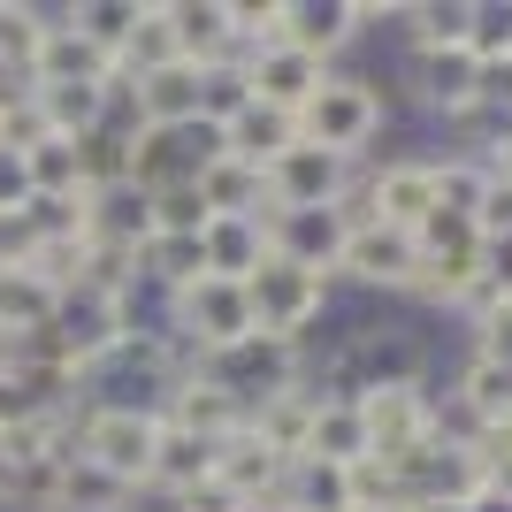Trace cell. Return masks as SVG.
<instances>
[{
	"mask_svg": "<svg viewBox=\"0 0 512 512\" xmlns=\"http://www.w3.org/2000/svg\"><path fill=\"white\" fill-rule=\"evenodd\" d=\"M474 237H512V184H490V199L474 207Z\"/></svg>",
	"mask_w": 512,
	"mask_h": 512,
	"instance_id": "39",
	"label": "cell"
},
{
	"mask_svg": "<svg viewBox=\"0 0 512 512\" xmlns=\"http://www.w3.org/2000/svg\"><path fill=\"white\" fill-rule=\"evenodd\" d=\"M360 222L421 237L436 222V161L428 153H375L360 169Z\"/></svg>",
	"mask_w": 512,
	"mask_h": 512,
	"instance_id": "5",
	"label": "cell"
},
{
	"mask_svg": "<svg viewBox=\"0 0 512 512\" xmlns=\"http://www.w3.org/2000/svg\"><path fill=\"white\" fill-rule=\"evenodd\" d=\"M31 253H39V230H31V214H23V207H0V268H23Z\"/></svg>",
	"mask_w": 512,
	"mask_h": 512,
	"instance_id": "38",
	"label": "cell"
},
{
	"mask_svg": "<svg viewBox=\"0 0 512 512\" xmlns=\"http://www.w3.org/2000/svg\"><path fill=\"white\" fill-rule=\"evenodd\" d=\"M276 497H283V512H352V474L321 467V459H291Z\"/></svg>",
	"mask_w": 512,
	"mask_h": 512,
	"instance_id": "28",
	"label": "cell"
},
{
	"mask_svg": "<svg viewBox=\"0 0 512 512\" xmlns=\"http://www.w3.org/2000/svg\"><path fill=\"white\" fill-rule=\"evenodd\" d=\"M161 428H184V436H199V444H230L237 428H245V406L237 398H222V390L207 383V375H176V390L161 398Z\"/></svg>",
	"mask_w": 512,
	"mask_h": 512,
	"instance_id": "12",
	"label": "cell"
},
{
	"mask_svg": "<svg viewBox=\"0 0 512 512\" xmlns=\"http://www.w3.org/2000/svg\"><path fill=\"white\" fill-rule=\"evenodd\" d=\"M214 482V444L184 436V428H161V451H153L146 467V505H176V497H192Z\"/></svg>",
	"mask_w": 512,
	"mask_h": 512,
	"instance_id": "19",
	"label": "cell"
},
{
	"mask_svg": "<svg viewBox=\"0 0 512 512\" xmlns=\"http://www.w3.org/2000/svg\"><path fill=\"white\" fill-rule=\"evenodd\" d=\"M413 276H421V245L406 230H383V222H352L344 237V260H337V283L367 306H406Z\"/></svg>",
	"mask_w": 512,
	"mask_h": 512,
	"instance_id": "6",
	"label": "cell"
},
{
	"mask_svg": "<svg viewBox=\"0 0 512 512\" xmlns=\"http://www.w3.org/2000/svg\"><path fill=\"white\" fill-rule=\"evenodd\" d=\"M192 375H207L222 398H237V406L253 413V406H268L276 390H291V383H306V352L299 344H283V337H245V344H222V352H199L192 360Z\"/></svg>",
	"mask_w": 512,
	"mask_h": 512,
	"instance_id": "4",
	"label": "cell"
},
{
	"mask_svg": "<svg viewBox=\"0 0 512 512\" xmlns=\"http://www.w3.org/2000/svg\"><path fill=\"white\" fill-rule=\"evenodd\" d=\"M54 344H62V360L77 367V375H92V367L123 344V314H115V291H92V283H77V291H62V306H54Z\"/></svg>",
	"mask_w": 512,
	"mask_h": 512,
	"instance_id": "10",
	"label": "cell"
},
{
	"mask_svg": "<svg viewBox=\"0 0 512 512\" xmlns=\"http://www.w3.org/2000/svg\"><path fill=\"white\" fill-rule=\"evenodd\" d=\"M161 451V413H123V406H77L69 421V459H92L100 474L130 482L146 497V467Z\"/></svg>",
	"mask_w": 512,
	"mask_h": 512,
	"instance_id": "3",
	"label": "cell"
},
{
	"mask_svg": "<svg viewBox=\"0 0 512 512\" xmlns=\"http://www.w3.org/2000/svg\"><path fill=\"white\" fill-rule=\"evenodd\" d=\"M474 512H512V497L505 490H482V497H474Z\"/></svg>",
	"mask_w": 512,
	"mask_h": 512,
	"instance_id": "43",
	"label": "cell"
},
{
	"mask_svg": "<svg viewBox=\"0 0 512 512\" xmlns=\"http://www.w3.org/2000/svg\"><path fill=\"white\" fill-rule=\"evenodd\" d=\"M451 398H459V406H467V421L482 428V436H490V428H512V367H490V360H459L451 367Z\"/></svg>",
	"mask_w": 512,
	"mask_h": 512,
	"instance_id": "23",
	"label": "cell"
},
{
	"mask_svg": "<svg viewBox=\"0 0 512 512\" xmlns=\"http://www.w3.org/2000/svg\"><path fill=\"white\" fill-rule=\"evenodd\" d=\"M367 451H375V436H367L360 406H352V398H329V390H321L314 428H306V459H321V467H360Z\"/></svg>",
	"mask_w": 512,
	"mask_h": 512,
	"instance_id": "22",
	"label": "cell"
},
{
	"mask_svg": "<svg viewBox=\"0 0 512 512\" xmlns=\"http://www.w3.org/2000/svg\"><path fill=\"white\" fill-rule=\"evenodd\" d=\"M352 222L360 207H268V253L291 268H314V276H337Z\"/></svg>",
	"mask_w": 512,
	"mask_h": 512,
	"instance_id": "7",
	"label": "cell"
},
{
	"mask_svg": "<svg viewBox=\"0 0 512 512\" xmlns=\"http://www.w3.org/2000/svg\"><path fill=\"white\" fill-rule=\"evenodd\" d=\"M169 16V39L184 62H237V23H230V0H161Z\"/></svg>",
	"mask_w": 512,
	"mask_h": 512,
	"instance_id": "16",
	"label": "cell"
},
{
	"mask_svg": "<svg viewBox=\"0 0 512 512\" xmlns=\"http://www.w3.org/2000/svg\"><path fill=\"white\" fill-rule=\"evenodd\" d=\"M482 283L497 299H512V237H482Z\"/></svg>",
	"mask_w": 512,
	"mask_h": 512,
	"instance_id": "40",
	"label": "cell"
},
{
	"mask_svg": "<svg viewBox=\"0 0 512 512\" xmlns=\"http://www.w3.org/2000/svg\"><path fill=\"white\" fill-rule=\"evenodd\" d=\"M474 115H482V123H512V62L474 69Z\"/></svg>",
	"mask_w": 512,
	"mask_h": 512,
	"instance_id": "37",
	"label": "cell"
},
{
	"mask_svg": "<svg viewBox=\"0 0 512 512\" xmlns=\"http://www.w3.org/2000/svg\"><path fill=\"white\" fill-rule=\"evenodd\" d=\"M161 512H237V497L222 490V482H207V490H192V497H176V505H161Z\"/></svg>",
	"mask_w": 512,
	"mask_h": 512,
	"instance_id": "41",
	"label": "cell"
},
{
	"mask_svg": "<svg viewBox=\"0 0 512 512\" xmlns=\"http://www.w3.org/2000/svg\"><path fill=\"white\" fill-rule=\"evenodd\" d=\"M46 512H146V497L130 482H115V474H100L92 459H69L54 497H46Z\"/></svg>",
	"mask_w": 512,
	"mask_h": 512,
	"instance_id": "25",
	"label": "cell"
},
{
	"mask_svg": "<svg viewBox=\"0 0 512 512\" xmlns=\"http://www.w3.org/2000/svg\"><path fill=\"white\" fill-rule=\"evenodd\" d=\"M283 474H291V459H276V451L260 444L253 428H237L230 444H214V482L237 497V505H260V497L283 490Z\"/></svg>",
	"mask_w": 512,
	"mask_h": 512,
	"instance_id": "18",
	"label": "cell"
},
{
	"mask_svg": "<svg viewBox=\"0 0 512 512\" xmlns=\"http://www.w3.org/2000/svg\"><path fill=\"white\" fill-rule=\"evenodd\" d=\"M260 176H268V207H360V169L321 146H291Z\"/></svg>",
	"mask_w": 512,
	"mask_h": 512,
	"instance_id": "8",
	"label": "cell"
},
{
	"mask_svg": "<svg viewBox=\"0 0 512 512\" xmlns=\"http://www.w3.org/2000/svg\"><path fill=\"white\" fill-rule=\"evenodd\" d=\"M115 77H123V62H115V54H100L85 31H69L62 8H54V23H46V46H39V69H31V85H115Z\"/></svg>",
	"mask_w": 512,
	"mask_h": 512,
	"instance_id": "15",
	"label": "cell"
},
{
	"mask_svg": "<svg viewBox=\"0 0 512 512\" xmlns=\"http://www.w3.org/2000/svg\"><path fill=\"white\" fill-rule=\"evenodd\" d=\"M467 54L474 62H512V0H474L467 8Z\"/></svg>",
	"mask_w": 512,
	"mask_h": 512,
	"instance_id": "34",
	"label": "cell"
},
{
	"mask_svg": "<svg viewBox=\"0 0 512 512\" xmlns=\"http://www.w3.org/2000/svg\"><path fill=\"white\" fill-rule=\"evenodd\" d=\"M245 306H253L260 337L306 344L321 321H329V306H337V276H314V268H291V260L268 253V268L245 276Z\"/></svg>",
	"mask_w": 512,
	"mask_h": 512,
	"instance_id": "2",
	"label": "cell"
},
{
	"mask_svg": "<svg viewBox=\"0 0 512 512\" xmlns=\"http://www.w3.org/2000/svg\"><path fill=\"white\" fill-rule=\"evenodd\" d=\"M314 406H321V390H314V383H291V390H276L268 406L245 413V428H253V436L276 451V459H306V428H314Z\"/></svg>",
	"mask_w": 512,
	"mask_h": 512,
	"instance_id": "21",
	"label": "cell"
},
{
	"mask_svg": "<svg viewBox=\"0 0 512 512\" xmlns=\"http://www.w3.org/2000/svg\"><path fill=\"white\" fill-rule=\"evenodd\" d=\"M85 237L92 245H107V253H138L153 237V192L146 184H100V192L85 199Z\"/></svg>",
	"mask_w": 512,
	"mask_h": 512,
	"instance_id": "13",
	"label": "cell"
},
{
	"mask_svg": "<svg viewBox=\"0 0 512 512\" xmlns=\"http://www.w3.org/2000/svg\"><path fill=\"white\" fill-rule=\"evenodd\" d=\"M85 146L77 138H39L23 153V199H85Z\"/></svg>",
	"mask_w": 512,
	"mask_h": 512,
	"instance_id": "24",
	"label": "cell"
},
{
	"mask_svg": "<svg viewBox=\"0 0 512 512\" xmlns=\"http://www.w3.org/2000/svg\"><path fill=\"white\" fill-rule=\"evenodd\" d=\"M406 512H474V505H451V497H413Z\"/></svg>",
	"mask_w": 512,
	"mask_h": 512,
	"instance_id": "42",
	"label": "cell"
},
{
	"mask_svg": "<svg viewBox=\"0 0 512 512\" xmlns=\"http://www.w3.org/2000/svg\"><path fill=\"white\" fill-rule=\"evenodd\" d=\"M161 62H184V54H176V39H169L161 0H146V8H138V31H130V46H123V77H146V69H161Z\"/></svg>",
	"mask_w": 512,
	"mask_h": 512,
	"instance_id": "33",
	"label": "cell"
},
{
	"mask_svg": "<svg viewBox=\"0 0 512 512\" xmlns=\"http://www.w3.org/2000/svg\"><path fill=\"white\" fill-rule=\"evenodd\" d=\"M130 100H138V123L146 130L199 123V62H161L146 77H130Z\"/></svg>",
	"mask_w": 512,
	"mask_h": 512,
	"instance_id": "17",
	"label": "cell"
},
{
	"mask_svg": "<svg viewBox=\"0 0 512 512\" xmlns=\"http://www.w3.org/2000/svg\"><path fill=\"white\" fill-rule=\"evenodd\" d=\"M199 260H207V276L222 283H245L268 268V214H214L207 230H199Z\"/></svg>",
	"mask_w": 512,
	"mask_h": 512,
	"instance_id": "14",
	"label": "cell"
},
{
	"mask_svg": "<svg viewBox=\"0 0 512 512\" xmlns=\"http://www.w3.org/2000/svg\"><path fill=\"white\" fill-rule=\"evenodd\" d=\"M222 146L237 153V161H253V169H268V161H283V153L299 146V123H291V115H276V107H245V115H237L230 130H222Z\"/></svg>",
	"mask_w": 512,
	"mask_h": 512,
	"instance_id": "27",
	"label": "cell"
},
{
	"mask_svg": "<svg viewBox=\"0 0 512 512\" xmlns=\"http://www.w3.org/2000/svg\"><path fill=\"white\" fill-rule=\"evenodd\" d=\"M192 184H199V199H207V214H268V176H260L253 161H237V153L207 161Z\"/></svg>",
	"mask_w": 512,
	"mask_h": 512,
	"instance_id": "26",
	"label": "cell"
},
{
	"mask_svg": "<svg viewBox=\"0 0 512 512\" xmlns=\"http://www.w3.org/2000/svg\"><path fill=\"white\" fill-rule=\"evenodd\" d=\"M214 214L207 199H199V184H169V192H153V230H169V237H199Z\"/></svg>",
	"mask_w": 512,
	"mask_h": 512,
	"instance_id": "35",
	"label": "cell"
},
{
	"mask_svg": "<svg viewBox=\"0 0 512 512\" xmlns=\"http://www.w3.org/2000/svg\"><path fill=\"white\" fill-rule=\"evenodd\" d=\"M253 107V85H245V62H207L199 69V123L230 130L237 115Z\"/></svg>",
	"mask_w": 512,
	"mask_h": 512,
	"instance_id": "32",
	"label": "cell"
},
{
	"mask_svg": "<svg viewBox=\"0 0 512 512\" xmlns=\"http://www.w3.org/2000/svg\"><path fill=\"white\" fill-rule=\"evenodd\" d=\"M329 77H337L329 62H314V54H299V46H283V39L260 46V54H245V85H253V100L276 107V115H291V123H299V107L314 100Z\"/></svg>",
	"mask_w": 512,
	"mask_h": 512,
	"instance_id": "11",
	"label": "cell"
},
{
	"mask_svg": "<svg viewBox=\"0 0 512 512\" xmlns=\"http://www.w3.org/2000/svg\"><path fill=\"white\" fill-rule=\"evenodd\" d=\"M436 161V214H451V222H474V207L490 199V176H482V161L474 153H428Z\"/></svg>",
	"mask_w": 512,
	"mask_h": 512,
	"instance_id": "31",
	"label": "cell"
},
{
	"mask_svg": "<svg viewBox=\"0 0 512 512\" xmlns=\"http://www.w3.org/2000/svg\"><path fill=\"white\" fill-rule=\"evenodd\" d=\"M0 276H8V268H0Z\"/></svg>",
	"mask_w": 512,
	"mask_h": 512,
	"instance_id": "45",
	"label": "cell"
},
{
	"mask_svg": "<svg viewBox=\"0 0 512 512\" xmlns=\"http://www.w3.org/2000/svg\"><path fill=\"white\" fill-rule=\"evenodd\" d=\"M237 512H283V497H260V505H237Z\"/></svg>",
	"mask_w": 512,
	"mask_h": 512,
	"instance_id": "44",
	"label": "cell"
},
{
	"mask_svg": "<svg viewBox=\"0 0 512 512\" xmlns=\"http://www.w3.org/2000/svg\"><path fill=\"white\" fill-rule=\"evenodd\" d=\"M253 337V306H245V283H222V276H199L192 291H176V344L184 352H222V344H245Z\"/></svg>",
	"mask_w": 512,
	"mask_h": 512,
	"instance_id": "9",
	"label": "cell"
},
{
	"mask_svg": "<svg viewBox=\"0 0 512 512\" xmlns=\"http://www.w3.org/2000/svg\"><path fill=\"white\" fill-rule=\"evenodd\" d=\"M46 23H54L46 0H0V92L31 85L39 46H46Z\"/></svg>",
	"mask_w": 512,
	"mask_h": 512,
	"instance_id": "20",
	"label": "cell"
},
{
	"mask_svg": "<svg viewBox=\"0 0 512 512\" xmlns=\"http://www.w3.org/2000/svg\"><path fill=\"white\" fill-rule=\"evenodd\" d=\"M467 352L490 367H512V299H497L482 321H467Z\"/></svg>",
	"mask_w": 512,
	"mask_h": 512,
	"instance_id": "36",
	"label": "cell"
},
{
	"mask_svg": "<svg viewBox=\"0 0 512 512\" xmlns=\"http://www.w3.org/2000/svg\"><path fill=\"white\" fill-rule=\"evenodd\" d=\"M390 130H398V92H390V77H367V69H352V62L299 107V146H321V153H337V161H352V169H367V161L383 153Z\"/></svg>",
	"mask_w": 512,
	"mask_h": 512,
	"instance_id": "1",
	"label": "cell"
},
{
	"mask_svg": "<svg viewBox=\"0 0 512 512\" xmlns=\"http://www.w3.org/2000/svg\"><path fill=\"white\" fill-rule=\"evenodd\" d=\"M54 306H62L54 283H39L31 268H8V276H0V337H31V329H46Z\"/></svg>",
	"mask_w": 512,
	"mask_h": 512,
	"instance_id": "29",
	"label": "cell"
},
{
	"mask_svg": "<svg viewBox=\"0 0 512 512\" xmlns=\"http://www.w3.org/2000/svg\"><path fill=\"white\" fill-rule=\"evenodd\" d=\"M138 8H146V0H62V23H69V31H85L100 54L123 62L130 31H138Z\"/></svg>",
	"mask_w": 512,
	"mask_h": 512,
	"instance_id": "30",
	"label": "cell"
}]
</instances>
